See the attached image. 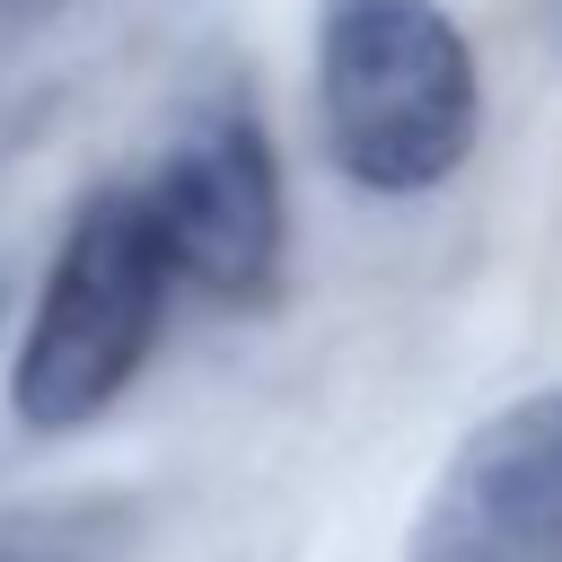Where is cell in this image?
Returning a JSON list of instances; mask_svg holds the SVG:
<instances>
[{"instance_id":"cell-1","label":"cell","mask_w":562,"mask_h":562,"mask_svg":"<svg viewBox=\"0 0 562 562\" xmlns=\"http://www.w3.org/2000/svg\"><path fill=\"white\" fill-rule=\"evenodd\" d=\"M325 149L369 193H430L465 167L483 123L474 44L439 0H325L316 18Z\"/></svg>"},{"instance_id":"cell-2","label":"cell","mask_w":562,"mask_h":562,"mask_svg":"<svg viewBox=\"0 0 562 562\" xmlns=\"http://www.w3.org/2000/svg\"><path fill=\"white\" fill-rule=\"evenodd\" d=\"M167 255H158V228L140 211V193H97L44 290H35V316H26V342H18V422L26 430H79L97 422L149 360L158 342V316H167Z\"/></svg>"},{"instance_id":"cell-3","label":"cell","mask_w":562,"mask_h":562,"mask_svg":"<svg viewBox=\"0 0 562 562\" xmlns=\"http://www.w3.org/2000/svg\"><path fill=\"white\" fill-rule=\"evenodd\" d=\"M140 211L158 228V255L176 281L255 307L281 272V167L255 114H211L193 123L158 184H140Z\"/></svg>"},{"instance_id":"cell-4","label":"cell","mask_w":562,"mask_h":562,"mask_svg":"<svg viewBox=\"0 0 562 562\" xmlns=\"http://www.w3.org/2000/svg\"><path fill=\"white\" fill-rule=\"evenodd\" d=\"M413 562H562V386L518 395L448 457Z\"/></svg>"},{"instance_id":"cell-5","label":"cell","mask_w":562,"mask_h":562,"mask_svg":"<svg viewBox=\"0 0 562 562\" xmlns=\"http://www.w3.org/2000/svg\"><path fill=\"white\" fill-rule=\"evenodd\" d=\"M0 562H97L79 544V527H44V518H18L0 527Z\"/></svg>"}]
</instances>
